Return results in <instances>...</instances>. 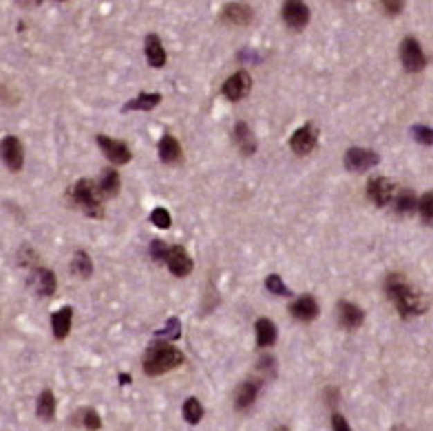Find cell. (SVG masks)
Returning a JSON list of instances; mask_svg holds the SVG:
<instances>
[{
	"label": "cell",
	"instance_id": "52a82bcc",
	"mask_svg": "<svg viewBox=\"0 0 433 431\" xmlns=\"http://www.w3.org/2000/svg\"><path fill=\"white\" fill-rule=\"evenodd\" d=\"M281 16H283V22L294 29V31H301L307 27V22H310L312 14H310V7L301 0H288V3L281 5Z\"/></svg>",
	"mask_w": 433,
	"mask_h": 431
},
{
	"label": "cell",
	"instance_id": "9a60e30c",
	"mask_svg": "<svg viewBox=\"0 0 433 431\" xmlns=\"http://www.w3.org/2000/svg\"><path fill=\"white\" fill-rule=\"evenodd\" d=\"M318 303L316 299L312 297V294H303V297L299 299H294L290 303V314L294 316L296 321H301V323H312L318 319Z\"/></svg>",
	"mask_w": 433,
	"mask_h": 431
},
{
	"label": "cell",
	"instance_id": "ffe728a7",
	"mask_svg": "<svg viewBox=\"0 0 433 431\" xmlns=\"http://www.w3.org/2000/svg\"><path fill=\"white\" fill-rule=\"evenodd\" d=\"M157 153H159V160L164 164H179L184 153H181V144L177 142L175 135L170 133H164V138L159 140V146H157Z\"/></svg>",
	"mask_w": 433,
	"mask_h": 431
},
{
	"label": "cell",
	"instance_id": "4fadbf2b",
	"mask_svg": "<svg viewBox=\"0 0 433 431\" xmlns=\"http://www.w3.org/2000/svg\"><path fill=\"white\" fill-rule=\"evenodd\" d=\"M255 18V11L246 3H225L221 7V20L232 27H248Z\"/></svg>",
	"mask_w": 433,
	"mask_h": 431
},
{
	"label": "cell",
	"instance_id": "8d00e7d4",
	"mask_svg": "<svg viewBox=\"0 0 433 431\" xmlns=\"http://www.w3.org/2000/svg\"><path fill=\"white\" fill-rule=\"evenodd\" d=\"M380 7H383L385 14H389V16H398V14H403L405 3H403V0H383Z\"/></svg>",
	"mask_w": 433,
	"mask_h": 431
},
{
	"label": "cell",
	"instance_id": "7a4b0ae2",
	"mask_svg": "<svg viewBox=\"0 0 433 431\" xmlns=\"http://www.w3.org/2000/svg\"><path fill=\"white\" fill-rule=\"evenodd\" d=\"M184 365V354L168 341H155L148 345L144 354V374L146 376H164V374Z\"/></svg>",
	"mask_w": 433,
	"mask_h": 431
},
{
	"label": "cell",
	"instance_id": "8fae6325",
	"mask_svg": "<svg viewBox=\"0 0 433 431\" xmlns=\"http://www.w3.org/2000/svg\"><path fill=\"white\" fill-rule=\"evenodd\" d=\"M250 91H252V77H250V73L248 71H237V73H232L230 77H228V80L223 82V86H221V93H223V98H228L230 102H239V100H243Z\"/></svg>",
	"mask_w": 433,
	"mask_h": 431
},
{
	"label": "cell",
	"instance_id": "836d02e7",
	"mask_svg": "<svg viewBox=\"0 0 433 431\" xmlns=\"http://www.w3.org/2000/svg\"><path fill=\"white\" fill-rule=\"evenodd\" d=\"M412 135L418 144H425V146L433 144V131L429 127H423V124H416V127L412 129Z\"/></svg>",
	"mask_w": 433,
	"mask_h": 431
},
{
	"label": "cell",
	"instance_id": "e575fe53",
	"mask_svg": "<svg viewBox=\"0 0 433 431\" xmlns=\"http://www.w3.org/2000/svg\"><path fill=\"white\" fill-rule=\"evenodd\" d=\"M259 372H264L268 378H275L277 376V358L270 356V354L261 356L259 358Z\"/></svg>",
	"mask_w": 433,
	"mask_h": 431
},
{
	"label": "cell",
	"instance_id": "ba28073f",
	"mask_svg": "<svg viewBox=\"0 0 433 431\" xmlns=\"http://www.w3.org/2000/svg\"><path fill=\"white\" fill-rule=\"evenodd\" d=\"M290 149L296 153V155H307L316 149L318 144V129L314 127L312 122L303 124V127L296 129L292 135H290Z\"/></svg>",
	"mask_w": 433,
	"mask_h": 431
},
{
	"label": "cell",
	"instance_id": "f1b7e54d",
	"mask_svg": "<svg viewBox=\"0 0 433 431\" xmlns=\"http://www.w3.org/2000/svg\"><path fill=\"white\" fill-rule=\"evenodd\" d=\"M155 336L157 338H168V343L175 341V338H179L181 336V323H179L177 316H173L170 321H166V325L162 327V330H157Z\"/></svg>",
	"mask_w": 433,
	"mask_h": 431
},
{
	"label": "cell",
	"instance_id": "484cf974",
	"mask_svg": "<svg viewBox=\"0 0 433 431\" xmlns=\"http://www.w3.org/2000/svg\"><path fill=\"white\" fill-rule=\"evenodd\" d=\"M71 272L80 279H89L93 275V261H91L86 250H75L71 259Z\"/></svg>",
	"mask_w": 433,
	"mask_h": 431
},
{
	"label": "cell",
	"instance_id": "d590c367",
	"mask_svg": "<svg viewBox=\"0 0 433 431\" xmlns=\"http://www.w3.org/2000/svg\"><path fill=\"white\" fill-rule=\"evenodd\" d=\"M168 248H170V246H166L162 239H153L151 246H148V253H151V257H153L155 261H164L166 255H168Z\"/></svg>",
	"mask_w": 433,
	"mask_h": 431
},
{
	"label": "cell",
	"instance_id": "7402d4cb",
	"mask_svg": "<svg viewBox=\"0 0 433 431\" xmlns=\"http://www.w3.org/2000/svg\"><path fill=\"white\" fill-rule=\"evenodd\" d=\"M277 325L272 323L270 319H257L255 323V341L257 347H272L277 343Z\"/></svg>",
	"mask_w": 433,
	"mask_h": 431
},
{
	"label": "cell",
	"instance_id": "e0dca14e",
	"mask_svg": "<svg viewBox=\"0 0 433 431\" xmlns=\"http://www.w3.org/2000/svg\"><path fill=\"white\" fill-rule=\"evenodd\" d=\"M259 392H261V380L250 378V380L241 383L237 387V394H234V410L237 412H248L250 407L255 405Z\"/></svg>",
	"mask_w": 433,
	"mask_h": 431
},
{
	"label": "cell",
	"instance_id": "3957f363",
	"mask_svg": "<svg viewBox=\"0 0 433 431\" xmlns=\"http://www.w3.org/2000/svg\"><path fill=\"white\" fill-rule=\"evenodd\" d=\"M69 197L73 199L75 206L84 210V214L93 219L104 217V206H102V195L98 190V184L93 179H77L71 186Z\"/></svg>",
	"mask_w": 433,
	"mask_h": 431
},
{
	"label": "cell",
	"instance_id": "74e56055",
	"mask_svg": "<svg viewBox=\"0 0 433 431\" xmlns=\"http://www.w3.org/2000/svg\"><path fill=\"white\" fill-rule=\"evenodd\" d=\"M332 429L334 431H351L349 423H347V418L343 414H334L332 416Z\"/></svg>",
	"mask_w": 433,
	"mask_h": 431
},
{
	"label": "cell",
	"instance_id": "d6986e66",
	"mask_svg": "<svg viewBox=\"0 0 433 431\" xmlns=\"http://www.w3.org/2000/svg\"><path fill=\"white\" fill-rule=\"evenodd\" d=\"M232 135H234V144H237L239 153H243V155H248V157L257 153L259 142H257V138H255L252 129H250L246 122H237Z\"/></svg>",
	"mask_w": 433,
	"mask_h": 431
},
{
	"label": "cell",
	"instance_id": "d6a6232c",
	"mask_svg": "<svg viewBox=\"0 0 433 431\" xmlns=\"http://www.w3.org/2000/svg\"><path fill=\"white\" fill-rule=\"evenodd\" d=\"M151 223L153 226H157V228H162V230H166V228H170V223H173V219H170V212L166 210V208H155L153 212H151Z\"/></svg>",
	"mask_w": 433,
	"mask_h": 431
},
{
	"label": "cell",
	"instance_id": "603a6c76",
	"mask_svg": "<svg viewBox=\"0 0 433 431\" xmlns=\"http://www.w3.org/2000/svg\"><path fill=\"white\" fill-rule=\"evenodd\" d=\"M162 102V93H138L133 100H129L127 104L122 107L124 113L131 111H153L155 107H159Z\"/></svg>",
	"mask_w": 433,
	"mask_h": 431
},
{
	"label": "cell",
	"instance_id": "6da1fadb",
	"mask_svg": "<svg viewBox=\"0 0 433 431\" xmlns=\"http://www.w3.org/2000/svg\"><path fill=\"white\" fill-rule=\"evenodd\" d=\"M385 292H387V297H389V301L396 305V310L403 319H412V316H420L427 312L425 294L414 290L412 283L405 279V275L391 272V275L385 279Z\"/></svg>",
	"mask_w": 433,
	"mask_h": 431
},
{
	"label": "cell",
	"instance_id": "cb8c5ba5",
	"mask_svg": "<svg viewBox=\"0 0 433 431\" xmlns=\"http://www.w3.org/2000/svg\"><path fill=\"white\" fill-rule=\"evenodd\" d=\"M394 208L398 214H412L418 210V199L409 188H398L394 197Z\"/></svg>",
	"mask_w": 433,
	"mask_h": 431
},
{
	"label": "cell",
	"instance_id": "83f0119b",
	"mask_svg": "<svg viewBox=\"0 0 433 431\" xmlns=\"http://www.w3.org/2000/svg\"><path fill=\"white\" fill-rule=\"evenodd\" d=\"M181 414H184V421L188 425H199L203 418V405L192 396V398H188L184 407H181Z\"/></svg>",
	"mask_w": 433,
	"mask_h": 431
},
{
	"label": "cell",
	"instance_id": "4dcf8cb0",
	"mask_svg": "<svg viewBox=\"0 0 433 431\" xmlns=\"http://www.w3.org/2000/svg\"><path fill=\"white\" fill-rule=\"evenodd\" d=\"M418 212L423 214V221L427 226L433 221V192H425V195L418 199Z\"/></svg>",
	"mask_w": 433,
	"mask_h": 431
},
{
	"label": "cell",
	"instance_id": "2e32d148",
	"mask_svg": "<svg viewBox=\"0 0 433 431\" xmlns=\"http://www.w3.org/2000/svg\"><path fill=\"white\" fill-rule=\"evenodd\" d=\"M31 283H33V290H36L40 297H53L55 288H58V281H55V272L49 270V268H44V266L33 268V272H31Z\"/></svg>",
	"mask_w": 433,
	"mask_h": 431
},
{
	"label": "cell",
	"instance_id": "9c48e42d",
	"mask_svg": "<svg viewBox=\"0 0 433 431\" xmlns=\"http://www.w3.org/2000/svg\"><path fill=\"white\" fill-rule=\"evenodd\" d=\"M396 192H398V186L394 184V181L389 177H371L369 179V184H367V197L376 203L378 208L387 206V203H391L394 197H396Z\"/></svg>",
	"mask_w": 433,
	"mask_h": 431
},
{
	"label": "cell",
	"instance_id": "7c38bea8",
	"mask_svg": "<svg viewBox=\"0 0 433 431\" xmlns=\"http://www.w3.org/2000/svg\"><path fill=\"white\" fill-rule=\"evenodd\" d=\"M336 316H338V325L343 330H358V327L365 323V310L358 308L356 303L340 299L336 305Z\"/></svg>",
	"mask_w": 433,
	"mask_h": 431
},
{
	"label": "cell",
	"instance_id": "ac0fdd59",
	"mask_svg": "<svg viewBox=\"0 0 433 431\" xmlns=\"http://www.w3.org/2000/svg\"><path fill=\"white\" fill-rule=\"evenodd\" d=\"M144 53H146L148 64L155 66V69H162V66L166 64V60H168L166 49H164V44H162V40H159L157 33H148V36H146Z\"/></svg>",
	"mask_w": 433,
	"mask_h": 431
},
{
	"label": "cell",
	"instance_id": "f546056e",
	"mask_svg": "<svg viewBox=\"0 0 433 431\" xmlns=\"http://www.w3.org/2000/svg\"><path fill=\"white\" fill-rule=\"evenodd\" d=\"M266 290L272 292V294H279V297H292L290 288L286 286V283H283V277H279V275H268Z\"/></svg>",
	"mask_w": 433,
	"mask_h": 431
},
{
	"label": "cell",
	"instance_id": "f35d334b",
	"mask_svg": "<svg viewBox=\"0 0 433 431\" xmlns=\"http://www.w3.org/2000/svg\"><path fill=\"white\" fill-rule=\"evenodd\" d=\"M120 380H122V385H131V376H129V374H120Z\"/></svg>",
	"mask_w": 433,
	"mask_h": 431
},
{
	"label": "cell",
	"instance_id": "8992f818",
	"mask_svg": "<svg viewBox=\"0 0 433 431\" xmlns=\"http://www.w3.org/2000/svg\"><path fill=\"white\" fill-rule=\"evenodd\" d=\"M0 160L5 162V166L11 173L22 171V164H25V149H22V142L16 135H7V138L0 142Z\"/></svg>",
	"mask_w": 433,
	"mask_h": 431
},
{
	"label": "cell",
	"instance_id": "5b68a950",
	"mask_svg": "<svg viewBox=\"0 0 433 431\" xmlns=\"http://www.w3.org/2000/svg\"><path fill=\"white\" fill-rule=\"evenodd\" d=\"M400 60H403V66L409 73H418L427 66V55H425L420 42L414 36H407L400 42Z\"/></svg>",
	"mask_w": 433,
	"mask_h": 431
},
{
	"label": "cell",
	"instance_id": "30bf717a",
	"mask_svg": "<svg viewBox=\"0 0 433 431\" xmlns=\"http://www.w3.org/2000/svg\"><path fill=\"white\" fill-rule=\"evenodd\" d=\"M95 142L102 149V153H104L107 160L113 162V164L122 166V164H129L133 160L131 149L124 142H120V140H113V138H109V135H98Z\"/></svg>",
	"mask_w": 433,
	"mask_h": 431
},
{
	"label": "cell",
	"instance_id": "277c9868",
	"mask_svg": "<svg viewBox=\"0 0 433 431\" xmlns=\"http://www.w3.org/2000/svg\"><path fill=\"white\" fill-rule=\"evenodd\" d=\"M343 164L351 173H365V171H369V168L380 164V155L371 149H358V146H354V149L345 151Z\"/></svg>",
	"mask_w": 433,
	"mask_h": 431
},
{
	"label": "cell",
	"instance_id": "4316f807",
	"mask_svg": "<svg viewBox=\"0 0 433 431\" xmlns=\"http://www.w3.org/2000/svg\"><path fill=\"white\" fill-rule=\"evenodd\" d=\"M98 190L100 195L104 197H116L120 192V173L116 171V168H107L104 175H102L100 184H98Z\"/></svg>",
	"mask_w": 433,
	"mask_h": 431
},
{
	"label": "cell",
	"instance_id": "1f68e13d",
	"mask_svg": "<svg viewBox=\"0 0 433 431\" xmlns=\"http://www.w3.org/2000/svg\"><path fill=\"white\" fill-rule=\"evenodd\" d=\"M80 416H82V425L86 431H98L102 429V418L95 410H91V407H86V410L80 412Z\"/></svg>",
	"mask_w": 433,
	"mask_h": 431
},
{
	"label": "cell",
	"instance_id": "44dd1931",
	"mask_svg": "<svg viewBox=\"0 0 433 431\" xmlns=\"http://www.w3.org/2000/svg\"><path fill=\"white\" fill-rule=\"evenodd\" d=\"M71 323H73V308L64 305V308L55 310L51 314V327H53V336L58 341H64L66 336L71 332Z\"/></svg>",
	"mask_w": 433,
	"mask_h": 431
},
{
	"label": "cell",
	"instance_id": "5bb4252c",
	"mask_svg": "<svg viewBox=\"0 0 433 431\" xmlns=\"http://www.w3.org/2000/svg\"><path fill=\"white\" fill-rule=\"evenodd\" d=\"M164 264H166V268L173 272L175 277H186V275H190V272H192V259L186 253L184 246L168 248V255L164 259Z\"/></svg>",
	"mask_w": 433,
	"mask_h": 431
},
{
	"label": "cell",
	"instance_id": "d4e9b609",
	"mask_svg": "<svg viewBox=\"0 0 433 431\" xmlns=\"http://www.w3.org/2000/svg\"><path fill=\"white\" fill-rule=\"evenodd\" d=\"M36 414L40 421H55V396L51 389H44L40 396H38V403H36Z\"/></svg>",
	"mask_w": 433,
	"mask_h": 431
}]
</instances>
